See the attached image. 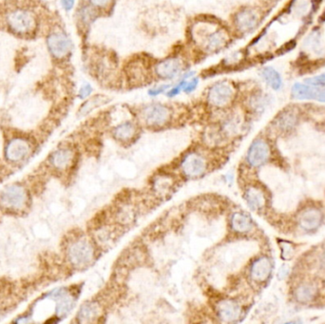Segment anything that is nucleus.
Returning <instances> with one entry per match:
<instances>
[{
	"label": "nucleus",
	"mask_w": 325,
	"mask_h": 324,
	"mask_svg": "<svg viewBox=\"0 0 325 324\" xmlns=\"http://www.w3.org/2000/svg\"><path fill=\"white\" fill-rule=\"evenodd\" d=\"M245 201L251 209L257 211L265 204V197L260 188L250 187L245 191Z\"/></svg>",
	"instance_id": "19"
},
{
	"label": "nucleus",
	"mask_w": 325,
	"mask_h": 324,
	"mask_svg": "<svg viewBox=\"0 0 325 324\" xmlns=\"http://www.w3.org/2000/svg\"><path fill=\"white\" fill-rule=\"evenodd\" d=\"M205 26L201 29L198 25L195 29L194 36L200 43L201 47L207 52L220 51L227 44V32L222 28L217 27L213 23H204Z\"/></svg>",
	"instance_id": "1"
},
{
	"label": "nucleus",
	"mask_w": 325,
	"mask_h": 324,
	"mask_svg": "<svg viewBox=\"0 0 325 324\" xmlns=\"http://www.w3.org/2000/svg\"><path fill=\"white\" fill-rule=\"evenodd\" d=\"M31 151V146L28 141L22 138H14L11 140L5 150L7 160L13 163L20 162L25 159Z\"/></svg>",
	"instance_id": "12"
},
{
	"label": "nucleus",
	"mask_w": 325,
	"mask_h": 324,
	"mask_svg": "<svg viewBox=\"0 0 325 324\" xmlns=\"http://www.w3.org/2000/svg\"><path fill=\"white\" fill-rule=\"evenodd\" d=\"M185 64L181 58L171 56L158 62L154 67V71L158 78L169 81L178 77L183 72Z\"/></svg>",
	"instance_id": "6"
},
{
	"label": "nucleus",
	"mask_w": 325,
	"mask_h": 324,
	"mask_svg": "<svg viewBox=\"0 0 325 324\" xmlns=\"http://www.w3.org/2000/svg\"><path fill=\"white\" fill-rule=\"evenodd\" d=\"M47 45L51 54L58 59L66 57L72 49V42L67 34L62 32L51 34L47 40Z\"/></svg>",
	"instance_id": "9"
},
{
	"label": "nucleus",
	"mask_w": 325,
	"mask_h": 324,
	"mask_svg": "<svg viewBox=\"0 0 325 324\" xmlns=\"http://www.w3.org/2000/svg\"><path fill=\"white\" fill-rule=\"evenodd\" d=\"M322 219L323 216L320 210L316 208H308L302 213L300 223L305 230H314L321 224Z\"/></svg>",
	"instance_id": "17"
},
{
	"label": "nucleus",
	"mask_w": 325,
	"mask_h": 324,
	"mask_svg": "<svg viewBox=\"0 0 325 324\" xmlns=\"http://www.w3.org/2000/svg\"><path fill=\"white\" fill-rule=\"evenodd\" d=\"M108 102V98H107L104 95H96L88 100H87L80 108L79 109V115L80 116H85L91 112L93 109L101 107L103 105Z\"/></svg>",
	"instance_id": "24"
},
{
	"label": "nucleus",
	"mask_w": 325,
	"mask_h": 324,
	"mask_svg": "<svg viewBox=\"0 0 325 324\" xmlns=\"http://www.w3.org/2000/svg\"><path fill=\"white\" fill-rule=\"evenodd\" d=\"M91 92H92V86L90 84L87 83L80 87V89L78 91V97L80 99L84 100L91 94Z\"/></svg>",
	"instance_id": "30"
},
{
	"label": "nucleus",
	"mask_w": 325,
	"mask_h": 324,
	"mask_svg": "<svg viewBox=\"0 0 325 324\" xmlns=\"http://www.w3.org/2000/svg\"><path fill=\"white\" fill-rule=\"evenodd\" d=\"M259 23V16L253 9L239 10L234 17V24L240 33H249Z\"/></svg>",
	"instance_id": "13"
},
{
	"label": "nucleus",
	"mask_w": 325,
	"mask_h": 324,
	"mask_svg": "<svg viewBox=\"0 0 325 324\" xmlns=\"http://www.w3.org/2000/svg\"><path fill=\"white\" fill-rule=\"evenodd\" d=\"M89 5L91 7H93L94 9H98V10H105L107 9L112 0H87Z\"/></svg>",
	"instance_id": "28"
},
{
	"label": "nucleus",
	"mask_w": 325,
	"mask_h": 324,
	"mask_svg": "<svg viewBox=\"0 0 325 324\" xmlns=\"http://www.w3.org/2000/svg\"><path fill=\"white\" fill-rule=\"evenodd\" d=\"M8 24L17 34H28L35 27V18L28 11L16 10L9 15Z\"/></svg>",
	"instance_id": "7"
},
{
	"label": "nucleus",
	"mask_w": 325,
	"mask_h": 324,
	"mask_svg": "<svg viewBox=\"0 0 325 324\" xmlns=\"http://www.w3.org/2000/svg\"><path fill=\"white\" fill-rule=\"evenodd\" d=\"M292 96L298 100L325 102V87L296 83L292 86Z\"/></svg>",
	"instance_id": "11"
},
{
	"label": "nucleus",
	"mask_w": 325,
	"mask_h": 324,
	"mask_svg": "<svg viewBox=\"0 0 325 324\" xmlns=\"http://www.w3.org/2000/svg\"><path fill=\"white\" fill-rule=\"evenodd\" d=\"M234 97V88L227 82H218L211 86L207 92V101L215 108H224Z\"/></svg>",
	"instance_id": "5"
},
{
	"label": "nucleus",
	"mask_w": 325,
	"mask_h": 324,
	"mask_svg": "<svg viewBox=\"0 0 325 324\" xmlns=\"http://www.w3.org/2000/svg\"><path fill=\"white\" fill-rule=\"evenodd\" d=\"M308 9V4L306 3V2H300V4L298 3V5H297V8H296V11L298 12V13H300V14H304L306 11H307Z\"/></svg>",
	"instance_id": "33"
},
{
	"label": "nucleus",
	"mask_w": 325,
	"mask_h": 324,
	"mask_svg": "<svg viewBox=\"0 0 325 324\" xmlns=\"http://www.w3.org/2000/svg\"><path fill=\"white\" fill-rule=\"evenodd\" d=\"M270 157V148L268 144L261 140L259 139L254 141L246 155V160L247 163L253 167V168H258L265 164Z\"/></svg>",
	"instance_id": "10"
},
{
	"label": "nucleus",
	"mask_w": 325,
	"mask_h": 324,
	"mask_svg": "<svg viewBox=\"0 0 325 324\" xmlns=\"http://www.w3.org/2000/svg\"><path fill=\"white\" fill-rule=\"evenodd\" d=\"M50 297L56 301V312L59 317H65L72 310L75 304L74 299L65 289H57L50 294Z\"/></svg>",
	"instance_id": "14"
},
{
	"label": "nucleus",
	"mask_w": 325,
	"mask_h": 324,
	"mask_svg": "<svg viewBox=\"0 0 325 324\" xmlns=\"http://www.w3.org/2000/svg\"><path fill=\"white\" fill-rule=\"evenodd\" d=\"M141 117L149 127H163L171 120V108L159 103L151 104L142 109Z\"/></svg>",
	"instance_id": "3"
},
{
	"label": "nucleus",
	"mask_w": 325,
	"mask_h": 324,
	"mask_svg": "<svg viewBox=\"0 0 325 324\" xmlns=\"http://www.w3.org/2000/svg\"><path fill=\"white\" fill-rule=\"evenodd\" d=\"M272 270V264L268 258L260 257L257 259L250 267V276L257 281H264L268 279Z\"/></svg>",
	"instance_id": "15"
},
{
	"label": "nucleus",
	"mask_w": 325,
	"mask_h": 324,
	"mask_svg": "<svg viewBox=\"0 0 325 324\" xmlns=\"http://www.w3.org/2000/svg\"><path fill=\"white\" fill-rule=\"evenodd\" d=\"M61 4H62V7L68 12L73 8V6L75 4V0H61Z\"/></svg>",
	"instance_id": "32"
},
{
	"label": "nucleus",
	"mask_w": 325,
	"mask_h": 324,
	"mask_svg": "<svg viewBox=\"0 0 325 324\" xmlns=\"http://www.w3.org/2000/svg\"><path fill=\"white\" fill-rule=\"evenodd\" d=\"M101 308L96 302H86L84 303L77 314V319L80 323H91L95 319L99 318Z\"/></svg>",
	"instance_id": "18"
},
{
	"label": "nucleus",
	"mask_w": 325,
	"mask_h": 324,
	"mask_svg": "<svg viewBox=\"0 0 325 324\" xmlns=\"http://www.w3.org/2000/svg\"><path fill=\"white\" fill-rule=\"evenodd\" d=\"M295 124H296V118L290 113L282 115L278 122L279 128L282 130H289L295 126Z\"/></svg>",
	"instance_id": "26"
},
{
	"label": "nucleus",
	"mask_w": 325,
	"mask_h": 324,
	"mask_svg": "<svg viewBox=\"0 0 325 324\" xmlns=\"http://www.w3.org/2000/svg\"><path fill=\"white\" fill-rule=\"evenodd\" d=\"M170 86H171L168 85V84H166V85L159 86H157V87H154V88L150 89L149 94H150L151 96H158V95H160V94L166 92Z\"/></svg>",
	"instance_id": "31"
},
{
	"label": "nucleus",
	"mask_w": 325,
	"mask_h": 324,
	"mask_svg": "<svg viewBox=\"0 0 325 324\" xmlns=\"http://www.w3.org/2000/svg\"><path fill=\"white\" fill-rule=\"evenodd\" d=\"M72 159V151L68 149H62L51 155V164L57 170H65L71 164Z\"/></svg>",
	"instance_id": "20"
},
{
	"label": "nucleus",
	"mask_w": 325,
	"mask_h": 324,
	"mask_svg": "<svg viewBox=\"0 0 325 324\" xmlns=\"http://www.w3.org/2000/svg\"><path fill=\"white\" fill-rule=\"evenodd\" d=\"M305 45L308 48L312 49L313 51L317 50L320 48V38H319V35L317 34H313L310 38H308L305 42Z\"/></svg>",
	"instance_id": "29"
},
{
	"label": "nucleus",
	"mask_w": 325,
	"mask_h": 324,
	"mask_svg": "<svg viewBox=\"0 0 325 324\" xmlns=\"http://www.w3.org/2000/svg\"><path fill=\"white\" fill-rule=\"evenodd\" d=\"M28 203V194L26 189L19 186H10L0 194V204L7 209L20 210Z\"/></svg>",
	"instance_id": "4"
},
{
	"label": "nucleus",
	"mask_w": 325,
	"mask_h": 324,
	"mask_svg": "<svg viewBox=\"0 0 325 324\" xmlns=\"http://www.w3.org/2000/svg\"><path fill=\"white\" fill-rule=\"evenodd\" d=\"M136 133V127L131 122H125L118 125L113 131L114 136L120 141H128Z\"/></svg>",
	"instance_id": "22"
},
{
	"label": "nucleus",
	"mask_w": 325,
	"mask_h": 324,
	"mask_svg": "<svg viewBox=\"0 0 325 324\" xmlns=\"http://www.w3.org/2000/svg\"><path fill=\"white\" fill-rule=\"evenodd\" d=\"M69 262L75 267H84L94 258V248L89 240L80 239L73 241L68 249Z\"/></svg>",
	"instance_id": "2"
},
{
	"label": "nucleus",
	"mask_w": 325,
	"mask_h": 324,
	"mask_svg": "<svg viewBox=\"0 0 325 324\" xmlns=\"http://www.w3.org/2000/svg\"><path fill=\"white\" fill-rule=\"evenodd\" d=\"M207 169L205 157L198 152L188 153L181 162V171L189 178L203 175Z\"/></svg>",
	"instance_id": "8"
},
{
	"label": "nucleus",
	"mask_w": 325,
	"mask_h": 324,
	"mask_svg": "<svg viewBox=\"0 0 325 324\" xmlns=\"http://www.w3.org/2000/svg\"><path fill=\"white\" fill-rule=\"evenodd\" d=\"M305 84L314 86H325V72L315 77H310L305 79Z\"/></svg>",
	"instance_id": "27"
},
{
	"label": "nucleus",
	"mask_w": 325,
	"mask_h": 324,
	"mask_svg": "<svg viewBox=\"0 0 325 324\" xmlns=\"http://www.w3.org/2000/svg\"><path fill=\"white\" fill-rule=\"evenodd\" d=\"M261 74L267 85L275 90H278L282 86V79L281 77V74L275 68L266 67L262 69Z\"/></svg>",
	"instance_id": "23"
},
{
	"label": "nucleus",
	"mask_w": 325,
	"mask_h": 324,
	"mask_svg": "<svg viewBox=\"0 0 325 324\" xmlns=\"http://www.w3.org/2000/svg\"><path fill=\"white\" fill-rule=\"evenodd\" d=\"M217 314L224 322H233L240 315V306L234 301H222L217 304Z\"/></svg>",
	"instance_id": "16"
},
{
	"label": "nucleus",
	"mask_w": 325,
	"mask_h": 324,
	"mask_svg": "<svg viewBox=\"0 0 325 324\" xmlns=\"http://www.w3.org/2000/svg\"><path fill=\"white\" fill-rule=\"evenodd\" d=\"M316 295V289L314 286L308 283H303L296 289V299L300 302H311Z\"/></svg>",
	"instance_id": "25"
},
{
	"label": "nucleus",
	"mask_w": 325,
	"mask_h": 324,
	"mask_svg": "<svg viewBox=\"0 0 325 324\" xmlns=\"http://www.w3.org/2000/svg\"><path fill=\"white\" fill-rule=\"evenodd\" d=\"M231 227L237 233H247L252 227L251 219L243 213H235L231 217Z\"/></svg>",
	"instance_id": "21"
}]
</instances>
